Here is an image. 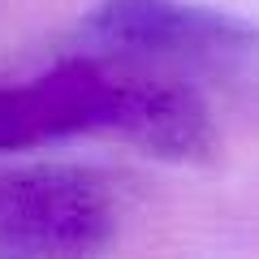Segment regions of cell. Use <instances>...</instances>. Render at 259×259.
Here are the masks:
<instances>
[{
	"label": "cell",
	"mask_w": 259,
	"mask_h": 259,
	"mask_svg": "<svg viewBox=\"0 0 259 259\" xmlns=\"http://www.w3.org/2000/svg\"><path fill=\"white\" fill-rule=\"evenodd\" d=\"M82 39L117 61H151L177 78L246 82L255 69V26L190 0H100Z\"/></svg>",
	"instance_id": "7a4b0ae2"
},
{
	"label": "cell",
	"mask_w": 259,
	"mask_h": 259,
	"mask_svg": "<svg viewBox=\"0 0 259 259\" xmlns=\"http://www.w3.org/2000/svg\"><path fill=\"white\" fill-rule=\"evenodd\" d=\"M78 134H121L164 160H199L216 143L212 112L190 78H156L134 61L74 52L30 78H0V151Z\"/></svg>",
	"instance_id": "6da1fadb"
},
{
	"label": "cell",
	"mask_w": 259,
	"mask_h": 259,
	"mask_svg": "<svg viewBox=\"0 0 259 259\" xmlns=\"http://www.w3.org/2000/svg\"><path fill=\"white\" fill-rule=\"evenodd\" d=\"M117 233V194L91 168H0V255H95Z\"/></svg>",
	"instance_id": "3957f363"
}]
</instances>
